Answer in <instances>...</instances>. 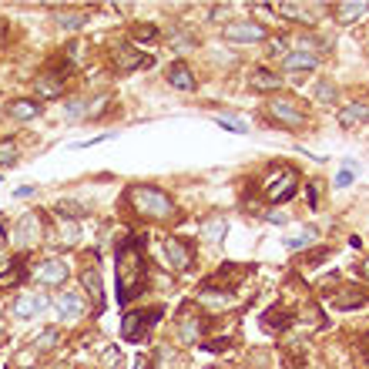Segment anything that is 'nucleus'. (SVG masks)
Masks as SVG:
<instances>
[{
	"label": "nucleus",
	"mask_w": 369,
	"mask_h": 369,
	"mask_svg": "<svg viewBox=\"0 0 369 369\" xmlns=\"http://www.w3.org/2000/svg\"><path fill=\"white\" fill-rule=\"evenodd\" d=\"M114 279H118V302H131L138 292H145L148 282V262H145V249H141V238L128 235L118 252H114Z\"/></svg>",
	"instance_id": "nucleus-1"
},
{
	"label": "nucleus",
	"mask_w": 369,
	"mask_h": 369,
	"mask_svg": "<svg viewBox=\"0 0 369 369\" xmlns=\"http://www.w3.org/2000/svg\"><path fill=\"white\" fill-rule=\"evenodd\" d=\"M128 202H131V209L138 211L141 218H151V222H165V218L175 215L171 195H165L155 184H134L131 191H128Z\"/></svg>",
	"instance_id": "nucleus-2"
},
{
	"label": "nucleus",
	"mask_w": 369,
	"mask_h": 369,
	"mask_svg": "<svg viewBox=\"0 0 369 369\" xmlns=\"http://www.w3.org/2000/svg\"><path fill=\"white\" fill-rule=\"evenodd\" d=\"M81 286L87 292V299L94 302V309L105 313V279H101L98 252H87V255H84V262H81Z\"/></svg>",
	"instance_id": "nucleus-3"
},
{
	"label": "nucleus",
	"mask_w": 369,
	"mask_h": 369,
	"mask_svg": "<svg viewBox=\"0 0 369 369\" xmlns=\"http://www.w3.org/2000/svg\"><path fill=\"white\" fill-rule=\"evenodd\" d=\"M295 188H299V171L289 168V165H279L268 175V182H265V198L272 205H282V202H289L292 195H295Z\"/></svg>",
	"instance_id": "nucleus-4"
},
{
	"label": "nucleus",
	"mask_w": 369,
	"mask_h": 369,
	"mask_svg": "<svg viewBox=\"0 0 369 369\" xmlns=\"http://www.w3.org/2000/svg\"><path fill=\"white\" fill-rule=\"evenodd\" d=\"M222 37H225L229 44H265V41H268V27L252 21V17H238L232 24H225Z\"/></svg>",
	"instance_id": "nucleus-5"
},
{
	"label": "nucleus",
	"mask_w": 369,
	"mask_h": 369,
	"mask_svg": "<svg viewBox=\"0 0 369 369\" xmlns=\"http://www.w3.org/2000/svg\"><path fill=\"white\" fill-rule=\"evenodd\" d=\"M161 313L165 309H145V313H128L125 316V322H121V336L128 339V343H145L148 339V333H151V326L161 319Z\"/></svg>",
	"instance_id": "nucleus-6"
},
{
	"label": "nucleus",
	"mask_w": 369,
	"mask_h": 369,
	"mask_svg": "<svg viewBox=\"0 0 369 369\" xmlns=\"http://www.w3.org/2000/svg\"><path fill=\"white\" fill-rule=\"evenodd\" d=\"M41 215L37 211H27L17 218V225H14V232H10V242H14V249H34L37 242H41Z\"/></svg>",
	"instance_id": "nucleus-7"
},
{
	"label": "nucleus",
	"mask_w": 369,
	"mask_h": 369,
	"mask_svg": "<svg viewBox=\"0 0 369 369\" xmlns=\"http://www.w3.org/2000/svg\"><path fill=\"white\" fill-rule=\"evenodd\" d=\"M161 252H165V262L171 265L175 272H184V268L191 265V259H195L191 242H184V238H178V235L165 238V242H161Z\"/></svg>",
	"instance_id": "nucleus-8"
},
{
	"label": "nucleus",
	"mask_w": 369,
	"mask_h": 369,
	"mask_svg": "<svg viewBox=\"0 0 369 369\" xmlns=\"http://www.w3.org/2000/svg\"><path fill=\"white\" fill-rule=\"evenodd\" d=\"M268 118L279 121L282 128H302V121H306L292 98H272V101H268Z\"/></svg>",
	"instance_id": "nucleus-9"
},
{
	"label": "nucleus",
	"mask_w": 369,
	"mask_h": 369,
	"mask_svg": "<svg viewBox=\"0 0 369 369\" xmlns=\"http://www.w3.org/2000/svg\"><path fill=\"white\" fill-rule=\"evenodd\" d=\"M37 282L41 286H64L67 282V275H71V268H67V262L64 259H48V262L37 265Z\"/></svg>",
	"instance_id": "nucleus-10"
},
{
	"label": "nucleus",
	"mask_w": 369,
	"mask_h": 369,
	"mask_svg": "<svg viewBox=\"0 0 369 369\" xmlns=\"http://www.w3.org/2000/svg\"><path fill=\"white\" fill-rule=\"evenodd\" d=\"M54 306H57V313H61L64 319H78V316H84V313H87V299H84L81 292H74V289L57 292Z\"/></svg>",
	"instance_id": "nucleus-11"
},
{
	"label": "nucleus",
	"mask_w": 369,
	"mask_h": 369,
	"mask_svg": "<svg viewBox=\"0 0 369 369\" xmlns=\"http://www.w3.org/2000/svg\"><path fill=\"white\" fill-rule=\"evenodd\" d=\"M48 306H51V299H48V295H41V292H24V295H17L14 313H17L21 319H30V316H41Z\"/></svg>",
	"instance_id": "nucleus-12"
},
{
	"label": "nucleus",
	"mask_w": 369,
	"mask_h": 369,
	"mask_svg": "<svg viewBox=\"0 0 369 369\" xmlns=\"http://www.w3.org/2000/svg\"><path fill=\"white\" fill-rule=\"evenodd\" d=\"M114 67H118V71H138V67H151V57L125 44V48H118V51H114Z\"/></svg>",
	"instance_id": "nucleus-13"
},
{
	"label": "nucleus",
	"mask_w": 369,
	"mask_h": 369,
	"mask_svg": "<svg viewBox=\"0 0 369 369\" xmlns=\"http://www.w3.org/2000/svg\"><path fill=\"white\" fill-rule=\"evenodd\" d=\"M249 87H252V91H268V94H272V91L282 87V74H279V71H268V67H259V71L249 74Z\"/></svg>",
	"instance_id": "nucleus-14"
},
{
	"label": "nucleus",
	"mask_w": 369,
	"mask_h": 369,
	"mask_svg": "<svg viewBox=\"0 0 369 369\" xmlns=\"http://www.w3.org/2000/svg\"><path fill=\"white\" fill-rule=\"evenodd\" d=\"M282 67H286L289 74H299V71H316V67H319V54H309V51H292V54H286Z\"/></svg>",
	"instance_id": "nucleus-15"
},
{
	"label": "nucleus",
	"mask_w": 369,
	"mask_h": 369,
	"mask_svg": "<svg viewBox=\"0 0 369 369\" xmlns=\"http://www.w3.org/2000/svg\"><path fill=\"white\" fill-rule=\"evenodd\" d=\"M165 78L171 87H178V91H195V74H191V67L182 64V61H175L168 71H165Z\"/></svg>",
	"instance_id": "nucleus-16"
},
{
	"label": "nucleus",
	"mask_w": 369,
	"mask_h": 369,
	"mask_svg": "<svg viewBox=\"0 0 369 369\" xmlns=\"http://www.w3.org/2000/svg\"><path fill=\"white\" fill-rule=\"evenodd\" d=\"M202 336H205V319L202 316H184L182 322H178V339H182V343H198V339H202Z\"/></svg>",
	"instance_id": "nucleus-17"
},
{
	"label": "nucleus",
	"mask_w": 369,
	"mask_h": 369,
	"mask_svg": "<svg viewBox=\"0 0 369 369\" xmlns=\"http://www.w3.org/2000/svg\"><path fill=\"white\" fill-rule=\"evenodd\" d=\"M7 114H10V118H17V121H30V118H37V114H41V101L17 98V101H10V105H7Z\"/></svg>",
	"instance_id": "nucleus-18"
},
{
	"label": "nucleus",
	"mask_w": 369,
	"mask_h": 369,
	"mask_svg": "<svg viewBox=\"0 0 369 369\" xmlns=\"http://www.w3.org/2000/svg\"><path fill=\"white\" fill-rule=\"evenodd\" d=\"M366 118H369L366 101L349 105V107H339V125H346V128H352V125H366Z\"/></svg>",
	"instance_id": "nucleus-19"
},
{
	"label": "nucleus",
	"mask_w": 369,
	"mask_h": 369,
	"mask_svg": "<svg viewBox=\"0 0 369 369\" xmlns=\"http://www.w3.org/2000/svg\"><path fill=\"white\" fill-rule=\"evenodd\" d=\"M61 87H64V78H61V74H41L37 84H34L37 98H57V94H61Z\"/></svg>",
	"instance_id": "nucleus-20"
},
{
	"label": "nucleus",
	"mask_w": 369,
	"mask_h": 369,
	"mask_svg": "<svg viewBox=\"0 0 369 369\" xmlns=\"http://www.w3.org/2000/svg\"><path fill=\"white\" fill-rule=\"evenodd\" d=\"M333 10H336V21H339V24H352V21H363L366 3H363V0H356V3H336Z\"/></svg>",
	"instance_id": "nucleus-21"
},
{
	"label": "nucleus",
	"mask_w": 369,
	"mask_h": 369,
	"mask_svg": "<svg viewBox=\"0 0 369 369\" xmlns=\"http://www.w3.org/2000/svg\"><path fill=\"white\" fill-rule=\"evenodd\" d=\"M275 10H279V14H286V21L313 24V17H309V7H302V3H275Z\"/></svg>",
	"instance_id": "nucleus-22"
},
{
	"label": "nucleus",
	"mask_w": 369,
	"mask_h": 369,
	"mask_svg": "<svg viewBox=\"0 0 369 369\" xmlns=\"http://www.w3.org/2000/svg\"><path fill=\"white\" fill-rule=\"evenodd\" d=\"M54 215H61V218H84V215H87V205L71 202V198H61V202L54 205Z\"/></svg>",
	"instance_id": "nucleus-23"
},
{
	"label": "nucleus",
	"mask_w": 369,
	"mask_h": 369,
	"mask_svg": "<svg viewBox=\"0 0 369 369\" xmlns=\"http://www.w3.org/2000/svg\"><path fill=\"white\" fill-rule=\"evenodd\" d=\"M57 24L64 27V30H81V27L87 24V17L78 14V10H61V14H57Z\"/></svg>",
	"instance_id": "nucleus-24"
},
{
	"label": "nucleus",
	"mask_w": 369,
	"mask_h": 369,
	"mask_svg": "<svg viewBox=\"0 0 369 369\" xmlns=\"http://www.w3.org/2000/svg\"><path fill=\"white\" fill-rule=\"evenodd\" d=\"M316 238H319V232L313 229V225H309V229H302L299 235H289V238H286V249H292V252H295V249H306V245H309V242H316Z\"/></svg>",
	"instance_id": "nucleus-25"
},
{
	"label": "nucleus",
	"mask_w": 369,
	"mask_h": 369,
	"mask_svg": "<svg viewBox=\"0 0 369 369\" xmlns=\"http://www.w3.org/2000/svg\"><path fill=\"white\" fill-rule=\"evenodd\" d=\"M17 158H21V155H17V141H14V138H3V141H0V165L10 168V165H17Z\"/></svg>",
	"instance_id": "nucleus-26"
},
{
	"label": "nucleus",
	"mask_w": 369,
	"mask_h": 369,
	"mask_svg": "<svg viewBox=\"0 0 369 369\" xmlns=\"http://www.w3.org/2000/svg\"><path fill=\"white\" fill-rule=\"evenodd\" d=\"M131 37L134 41H145V44H151V41H158L161 30L155 24H134L131 27Z\"/></svg>",
	"instance_id": "nucleus-27"
},
{
	"label": "nucleus",
	"mask_w": 369,
	"mask_h": 369,
	"mask_svg": "<svg viewBox=\"0 0 369 369\" xmlns=\"http://www.w3.org/2000/svg\"><path fill=\"white\" fill-rule=\"evenodd\" d=\"M57 343H61V329H57V326H48V329L41 333V339H37V349L48 352V349H54Z\"/></svg>",
	"instance_id": "nucleus-28"
},
{
	"label": "nucleus",
	"mask_w": 369,
	"mask_h": 369,
	"mask_svg": "<svg viewBox=\"0 0 369 369\" xmlns=\"http://www.w3.org/2000/svg\"><path fill=\"white\" fill-rule=\"evenodd\" d=\"M87 111H91V101H87V98H71V101L64 105V114H67V118H84Z\"/></svg>",
	"instance_id": "nucleus-29"
},
{
	"label": "nucleus",
	"mask_w": 369,
	"mask_h": 369,
	"mask_svg": "<svg viewBox=\"0 0 369 369\" xmlns=\"http://www.w3.org/2000/svg\"><path fill=\"white\" fill-rule=\"evenodd\" d=\"M205 238L222 242V238H225V218H209V222H205Z\"/></svg>",
	"instance_id": "nucleus-30"
},
{
	"label": "nucleus",
	"mask_w": 369,
	"mask_h": 369,
	"mask_svg": "<svg viewBox=\"0 0 369 369\" xmlns=\"http://www.w3.org/2000/svg\"><path fill=\"white\" fill-rule=\"evenodd\" d=\"M171 48H178V51H188V48H195V34H188V30H178V34H171Z\"/></svg>",
	"instance_id": "nucleus-31"
},
{
	"label": "nucleus",
	"mask_w": 369,
	"mask_h": 369,
	"mask_svg": "<svg viewBox=\"0 0 369 369\" xmlns=\"http://www.w3.org/2000/svg\"><path fill=\"white\" fill-rule=\"evenodd\" d=\"M218 128H225V131H235V134H245V131H249V125H245V121H238V118H218Z\"/></svg>",
	"instance_id": "nucleus-32"
},
{
	"label": "nucleus",
	"mask_w": 369,
	"mask_h": 369,
	"mask_svg": "<svg viewBox=\"0 0 369 369\" xmlns=\"http://www.w3.org/2000/svg\"><path fill=\"white\" fill-rule=\"evenodd\" d=\"M272 313H275V316H265L262 319L265 329H282V326L289 322V316H282V309H272Z\"/></svg>",
	"instance_id": "nucleus-33"
},
{
	"label": "nucleus",
	"mask_w": 369,
	"mask_h": 369,
	"mask_svg": "<svg viewBox=\"0 0 369 369\" xmlns=\"http://www.w3.org/2000/svg\"><path fill=\"white\" fill-rule=\"evenodd\" d=\"M356 182V168H343L339 175H336V188H346V184Z\"/></svg>",
	"instance_id": "nucleus-34"
},
{
	"label": "nucleus",
	"mask_w": 369,
	"mask_h": 369,
	"mask_svg": "<svg viewBox=\"0 0 369 369\" xmlns=\"http://www.w3.org/2000/svg\"><path fill=\"white\" fill-rule=\"evenodd\" d=\"M333 94H336L333 84H319V98H322V101H333Z\"/></svg>",
	"instance_id": "nucleus-35"
},
{
	"label": "nucleus",
	"mask_w": 369,
	"mask_h": 369,
	"mask_svg": "<svg viewBox=\"0 0 369 369\" xmlns=\"http://www.w3.org/2000/svg\"><path fill=\"white\" fill-rule=\"evenodd\" d=\"M34 191H37V188H34V184H21V188H17V191H14V195H17V198H30V195H34Z\"/></svg>",
	"instance_id": "nucleus-36"
},
{
	"label": "nucleus",
	"mask_w": 369,
	"mask_h": 369,
	"mask_svg": "<svg viewBox=\"0 0 369 369\" xmlns=\"http://www.w3.org/2000/svg\"><path fill=\"white\" fill-rule=\"evenodd\" d=\"M205 349H209V352H222V349H229V343H225V339H222V343H205Z\"/></svg>",
	"instance_id": "nucleus-37"
},
{
	"label": "nucleus",
	"mask_w": 369,
	"mask_h": 369,
	"mask_svg": "<svg viewBox=\"0 0 369 369\" xmlns=\"http://www.w3.org/2000/svg\"><path fill=\"white\" fill-rule=\"evenodd\" d=\"M282 44H286V41H272V44H268V51H272V57H275V54H282V51H286Z\"/></svg>",
	"instance_id": "nucleus-38"
},
{
	"label": "nucleus",
	"mask_w": 369,
	"mask_h": 369,
	"mask_svg": "<svg viewBox=\"0 0 369 369\" xmlns=\"http://www.w3.org/2000/svg\"><path fill=\"white\" fill-rule=\"evenodd\" d=\"M309 205H313V209L319 205V191H316V184H309Z\"/></svg>",
	"instance_id": "nucleus-39"
},
{
	"label": "nucleus",
	"mask_w": 369,
	"mask_h": 369,
	"mask_svg": "<svg viewBox=\"0 0 369 369\" xmlns=\"http://www.w3.org/2000/svg\"><path fill=\"white\" fill-rule=\"evenodd\" d=\"M268 218H272L275 225H282V222H286V215H282V211H268Z\"/></svg>",
	"instance_id": "nucleus-40"
},
{
	"label": "nucleus",
	"mask_w": 369,
	"mask_h": 369,
	"mask_svg": "<svg viewBox=\"0 0 369 369\" xmlns=\"http://www.w3.org/2000/svg\"><path fill=\"white\" fill-rule=\"evenodd\" d=\"M131 366H134V369H148V366H151V363H148V359H145V356H138V359H134Z\"/></svg>",
	"instance_id": "nucleus-41"
},
{
	"label": "nucleus",
	"mask_w": 369,
	"mask_h": 369,
	"mask_svg": "<svg viewBox=\"0 0 369 369\" xmlns=\"http://www.w3.org/2000/svg\"><path fill=\"white\" fill-rule=\"evenodd\" d=\"M54 369H74V366H71V363H61V366H54Z\"/></svg>",
	"instance_id": "nucleus-42"
}]
</instances>
